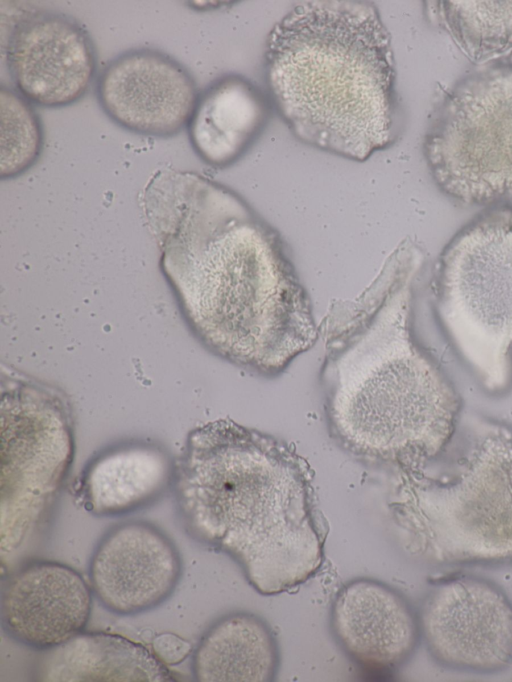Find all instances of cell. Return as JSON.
<instances>
[{"label": "cell", "instance_id": "cell-1", "mask_svg": "<svg viewBox=\"0 0 512 682\" xmlns=\"http://www.w3.org/2000/svg\"><path fill=\"white\" fill-rule=\"evenodd\" d=\"M141 207L184 320L207 349L276 375L315 344L319 326L282 238L236 192L162 169Z\"/></svg>", "mask_w": 512, "mask_h": 682}, {"label": "cell", "instance_id": "cell-2", "mask_svg": "<svg viewBox=\"0 0 512 682\" xmlns=\"http://www.w3.org/2000/svg\"><path fill=\"white\" fill-rule=\"evenodd\" d=\"M422 251L402 242L354 299L331 302L319 325L321 383L335 435L350 449L404 466L452 437L460 398L411 326Z\"/></svg>", "mask_w": 512, "mask_h": 682}, {"label": "cell", "instance_id": "cell-3", "mask_svg": "<svg viewBox=\"0 0 512 682\" xmlns=\"http://www.w3.org/2000/svg\"><path fill=\"white\" fill-rule=\"evenodd\" d=\"M185 531L219 549L263 595L296 587L323 561L308 481L277 439L218 419L193 429L172 482Z\"/></svg>", "mask_w": 512, "mask_h": 682}, {"label": "cell", "instance_id": "cell-4", "mask_svg": "<svg viewBox=\"0 0 512 682\" xmlns=\"http://www.w3.org/2000/svg\"><path fill=\"white\" fill-rule=\"evenodd\" d=\"M271 106L301 142L355 161L392 144L398 102L391 37L367 1H309L271 29Z\"/></svg>", "mask_w": 512, "mask_h": 682}, {"label": "cell", "instance_id": "cell-5", "mask_svg": "<svg viewBox=\"0 0 512 682\" xmlns=\"http://www.w3.org/2000/svg\"><path fill=\"white\" fill-rule=\"evenodd\" d=\"M406 468L396 503L413 550L439 566L512 564V427L459 417L435 455Z\"/></svg>", "mask_w": 512, "mask_h": 682}, {"label": "cell", "instance_id": "cell-6", "mask_svg": "<svg viewBox=\"0 0 512 682\" xmlns=\"http://www.w3.org/2000/svg\"><path fill=\"white\" fill-rule=\"evenodd\" d=\"M436 315L489 393L512 385V207L491 205L443 249L432 281Z\"/></svg>", "mask_w": 512, "mask_h": 682}, {"label": "cell", "instance_id": "cell-7", "mask_svg": "<svg viewBox=\"0 0 512 682\" xmlns=\"http://www.w3.org/2000/svg\"><path fill=\"white\" fill-rule=\"evenodd\" d=\"M0 548L13 552L49 515L73 460L63 394L15 371L1 373Z\"/></svg>", "mask_w": 512, "mask_h": 682}, {"label": "cell", "instance_id": "cell-8", "mask_svg": "<svg viewBox=\"0 0 512 682\" xmlns=\"http://www.w3.org/2000/svg\"><path fill=\"white\" fill-rule=\"evenodd\" d=\"M424 155L440 190L465 204L512 198V65L458 82L434 114Z\"/></svg>", "mask_w": 512, "mask_h": 682}, {"label": "cell", "instance_id": "cell-9", "mask_svg": "<svg viewBox=\"0 0 512 682\" xmlns=\"http://www.w3.org/2000/svg\"><path fill=\"white\" fill-rule=\"evenodd\" d=\"M418 621L430 656L443 668L491 674L512 664V602L486 578L454 575L434 583Z\"/></svg>", "mask_w": 512, "mask_h": 682}, {"label": "cell", "instance_id": "cell-10", "mask_svg": "<svg viewBox=\"0 0 512 682\" xmlns=\"http://www.w3.org/2000/svg\"><path fill=\"white\" fill-rule=\"evenodd\" d=\"M5 57L14 89L45 108L82 99L97 69L88 31L73 17L55 11L22 16L9 34Z\"/></svg>", "mask_w": 512, "mask_h": 682}, {"label": "cell", "instance_id": "cell-11", "mask_svg": "<svg viewBox=\"0 0 512 682\" xmlns=\"http://www.w3.org/2000/svg\"><path fill=\"white\" fill-rule=\"evenodd\" d=\"M198 94L187 68L152 48L117 55L96 81L103 112L121 128L149 137H172L186 128Z\"/></svg>", "mask_w": 512, "mask_h": 682}, {"label": "cell", "instance_id": "cell-12", "mask_svg": "<svg viewBox=\"0 0 512 682\" xmlns=\"http://www.w3.org/2000/svg\"><path fill=\"white\" fill-rule=\"evenodd\" d=\"M182 573L179 552L158 527L128 521L110 528L89 562L90 588L117 615H136L161 605Z\"/></svg>", "mask_w": 512, "mask_h": 682}, {"label": "cell", "instance_id": "cell-13", "mask_svg": "<svg viewBox=\"0 0 512 682\" xmlns=\"http://www.w3.org/2000/svg\"><path fill=\"white\" fill-rule=\"evenodd\" d=\"M91 588L75 569L55 561L33 560L11 573L1 593V624L18 643L44 651L86 627Z\"/></svg>", "mask_w": 512, "mask_h": 682}, {"label": "cell", "instance_id": "cell-14", "mask_svg": "<svg viewBox=\"0 0 512 682\" xmlns=\"http://www.w3.org/2000/svg\"><path fill=\"white\" fill-rule=\"evenodd\" d=\"M331 628L353 660L380 670L407 661L420 638L418 615L409 602L388 585L364 578L350 581L337 592Z\"/></svg>", "mask_w": 512, "mask_h": 682}, {"label": "cell", "instance_id": "cell-15", "mask_svg": "<svg viewBox=\"0 0 512 682\" xmlns=\"http://www.w3.org/2000/svg\"><path fill=\"white\" fill-rule=\"evenodd\" d=\"M175 461L159 445L125 441L97 453L85 466L79 483L82 504L99 517L142 509L172 487Z\"/></svg>", "mask_w": 512, "mask_h": 682}, {"label": "cell", "instance_id": "cell-16", "mask_svg": "<svg viewBox=\"0 0 512 682\" xmlns=\"http://www.w3.org/2000/svg\"><path fill=\"white\" fill-rule=\"evenodd\" d=\"M270 107L268 95L243 76L214 80L199 92L186 125L192 149L212 167L233 164L264 129Z\"/></svg>", "mask_w": 512, "mask_h": 682}, {"label": "cell", "instance_id": "cell-17", "mask_svg": "<svg viewBox=\"0 0 512 682\" xmlns=\"http://www.w3.org/2000/svg\"><path fill=\"white\" fill-rule=\"evenodd\" d=\"M33 679L46 682H172L154 653L125 637L84 632L40 651Z\"/></svg>", "mask_w": 512, "mask_h": 682}, {"label": "cell", "instance_id": "cell-18", "mask_svg": "<svg viewBox=\"0 0 512 682\" xmlns=\"http://www.w3.org/2000/svg\"><path fill=\"white\" fill-rule=\"evenodd\" d=\"M278 651L270 629L259 617L228 614L201 637L192 658L199 682H268L276 674Z\"/></svg>", "mask_w": 512, "mask_h": 682}, {"label": "cell", "instance_id": "cell-19", "mask_svg": "<svg viewBox=\"0 0 512 682\" xmlns=\"http://www.w3.org/2000/svg\"><path fill=\"white\" fill-rule=\"evenodd\" d=\"M440 16L462 51L483 63L512 51V1H441Z\"/></svg>", "mask_w": 512, "mask_h": 682}, {"label": "cell", "instance_id": "cell-20", "mask_svg": "<svg viewBox=\"0 0 512 682\" xmlns=\"http://www.w3.org/2000/svg\"><path fill=\"white\" fill-rule=\"evenodd\" d=\"M0 108V177L10 179L36 162L43 148L44 132L32 104L14 88L0 86Z\"/></svg>", "mask_w": 512, "mask_h": 682}, {"label": "cell", "instance_id": "cell-21", "mask_svg": "<svg viewBox=\"0 0 512 682\" xmlns=\"http://www.w3.org/2000/svg\"><path fill=\"white\" fill-rule=\"evenodd\" d=\"M152 651L165 665H175L187 658L191 644L173 633H162L152 640Z\"/></svg>", "mask_w": 512, "mask_h": 682}]
</instances>
